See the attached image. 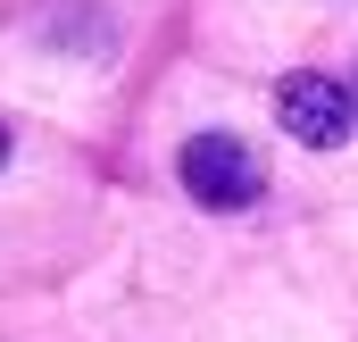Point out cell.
<instances>
[{
  "label": "cell",
  "instance_id": "7a4b0ae2",
  "mask_svg": "<svg viewBox=\"0 0 358 342\" xmlns=\"http://www.w3.org/2000/svg\"><path fill=\"white\" fill-rule=\"evenodd\" d=\"M275 117H283L292 142L342 151L350 125H358V100H350V84H334V76H283V84H275Z\"/></svg>",
  "mask_w": 358,
  "mask_h": 342
},
{
  "label": "cell",
  "instance_id": "277c9868",
  "mask_svg": "<svg viewBox=\"0 0 358 342\" xmlns=\"http://www.w3.org/2000/svg\"><path fill=\"white\" fill-rule=\"evenodd\" d=\"M350 100H358V84H350Z\"/></svg>",
  "mask_w": 358,
  "mask_h": 342
},
{
  "label": "cell",
  "instance_id": "6da1fadb",
  "mask_svg": "<svg viewBox=\"0 0 358 342\" xmlns=\"http://www.w3.org/2000/svg\"><path fill=\"white\" fill-rule=\"evenodd\" d=\"M176 175H183V192H192L200 209H250V200L267 192L250 142H234V134H192L176 151Z\"/></svg>",
  "mask_w": 358,
  "mask_h": 342
},
{
  "label": "cell",
  "instance_id": "3957f363",
  "mask_svg": "<svg viewBox=\"0 0 358 342\" xmlns=\"http://www.w3.org/2000/svg\"><path fill=\"white\" fill-rule=\"evenodd\" d=\"M0 167H8V125H0Z\"/></svg>",
  "mask_w": 358,
  "mask_h": 342
}]
</instances>
